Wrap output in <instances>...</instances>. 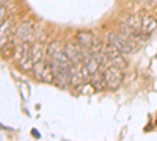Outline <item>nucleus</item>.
Wrapping results in <instances>:
<instances>
[{
  "instance_id": "0eeeda50",
  "label": "nucleus",
  "mask_w": 157,
  "mask_h": 141,
  "mask_svg": "<svg viewBox=\"0 0 157 141\" xmlns=\"http://www.w3.org/2000/svg\"><path fill=\"white\" fill-rule=\"evenodd\" d=\"M35 36V27L33 24L29 20H24L22 24H19V27H16V33H14V41L17 43H32Z\"/></svg>"
},
{
  "instance_id": "ddd939ff",
  "label": "nucleus",
  "mask_w": 157,
  "mask_h": 141,
  "mask_svg": "<svg viewBox=\"0 0 157 141\" xmlns=\"http://www.w3.org/2000/svg\"><path fill=\"white\" fill-rule=\"evenodd\" d=\"M75 89H77V93L78 94H83V96H91V94H94L98 89L93 86V83L91 82H83V83H80L78 86H75Z\"/></svg>"
},
{
  "instance_id": "f8f14e48",
  "label": "nucleus",
  "mask_w": 157,
  "mask_h": 141,
  "mask_svg": "<svg viewBox=\"0 0 157 141\" xmlns=\"http://www.w3.org/2000/svg\"><path fill=\"white\" fill-rule=\"evenodd\" d=\"M124 24H127L129 27H132L138 32H141V16L140 14H127L124 19H123Z\"/></svg>"
},
{
  "instance_id": "dca6fc26",
  "label": "nucleus",
  "mask_w": 157,
  "mask_h": 141,
  "mask_svg": "<svg viewBox=\"0 0 157 141\" xmlns=\"http://www.w3.org/2000/svg\"><path fill=\"white\" fill-rule=\"evenodd\" d=\"M6 2H8V0H0V8L5 6V5H6Z\"/></svg>"
},
{
  "instance_id": "f03ea898",
  "label": "nucleus",
  "mask_w": 157,
  "mask_h": 141,
  "mask_svg": "<svg viewBox=\"0 0 157 141\" xmlns=\"http://www.w3.org/2000/svg\"><path fill=\"white\" fill-rule=\"evenodd\" d=\"M107 44H110L112 47H115L116 50H120V52L124 54V55H130V54H134L137 50V44L132 39L126 38L124 35H121V33L110 32L107 35Z\"/></svg>"
},
{
  "instance_id": "7ed1b4c3",
  "label": "nucleus",
  "mask_w": 157,
  "mask_h": 141,
  "mask_svg": "<svg viewBox=\"0 0 157 141\" xmlns=\"http://www.w3.org/2000/svg\"><path fill=\"white\" fill-rule=\"evenodd\" d=\"M104 55H105L104 68H107V66H116V68H120V69H124L127 66V60H126L124 54H121L120 50H116L110 44H107L105 47H104Z\"/></svg>"
},
{
  "instance_id": "9b49d317",
  "label": "nucleus",
  "mask_w": 157,
  "mask_h": 141,
  "mask_svg": "<svg viewBox=\"0 0 157 141\" xmlns=\"http://www.w3.org/2000/svg\"><path fill=\"white\" fill-rule=\"evenodd\" d=\"M32 60L33 63H38V61H43L47 58V47L43 44V43H33L32 44Z\"/></svg>"
},
{
  "instance_id": "423d86ee",
  "label": "nucleus",
  "mask_w": 157,
  "mask_h": 141,
  "mask_svg": "<svg viewBox=\"0 0 157 141\" xmlns=\"http://www.w3.org/2000/svg\"><path fill=\"white\" fill-rule=\"evenodd\" d=\"M74 39H75V43H77L78 46H82V47H85V49H90V50L102 49L101 41H99L91 32H77Z\"/></svg>"
},
{
  "instance_id": "9d476101",
  "label": "nucleus",
  "mask_w": 157,
  "mask_h": 141,
  "mask_svg": "<svg viewBox=\"0 0 157 141\" xmlns=\"http://www.w3.org/2000/svg\"><path fill=\"white\" fill-rule=\"evenodd\" d=\"M141 33H145V35H151L157 30V20L154 16L148 14V13H141Z\"/></svg>"
},
{
  "instance_id": "6e6552de",
  "label": "nucleus",
  "mask_w": 157,
  "mask_h": 141,
  "mask_svg": "<svg viewBox=\"0 0 157 141\" xmlns=\"http://www.w3.org/2000/svg\"><path fill=\"white\" fill-rule=\"evenodd\" d=\"M33 74H35V77L39 82H46V83H52V82H54V74H52L49 61H46V60L35 63Z\"/></svg>"
},
{
  "instance_id": "20e7f679",
  "label": "nucleus",
  "mask_w": 157,
  "mask_h": 141,
  "mask_svg": "<svg viewBox=\"0 0 157 141\" xmlns=\"http://www.w3.org/2000/svg\"><path fill=\"white\" fill-rule=\"evenodd\" d=\"M104 82H105L107 89H118L123 83V69L116 68V66H107L104 68Z\"/></svg>"
},
{
  "instance_id": "4468645a",
  "label": "nucleus",
  "mask_w": 157,
  "mask_h": 141,
  "mask_svg": "<svg viewBox=\"0 0 157 141\" xmlns=\"http://www.w3.org/2000/svg\"><path fill=\"white\" fill-rule=\"evenodd\" d=\"M90 82L93 83V86L98 89H105L107 86H105V82H104V75L102 74H99V72H96V74H93L90 77Z\"/></svg>"
},
{
  "instance_id": "39448f33",
  "label": "nucleus",
  "mask_w": 157,
  "mask_h": 141,
  "mask_svg": "<svg viewBox=\"0 0 157 141\" xmlns=\"http://www.w3.org/2000/svg\"><path fill=\"white\" fill-rule=\"evenodd\" d=\"M64 54L68 55V58L74 63V65H77V63H83V60L91 54V50L78 46L74 41H69V43L64 44Z\"/></svg>"
},
{
  "instance_id": "2eb2a0df",
  "label": "nucleus",
  "mask_w": 157,
  "mask_h": 141,
  "mask_svg": "<svg viewBox=\"0 0 157 141\" xmlns=\"http://www.w3.org/2000/svg\"><path fill=\"white\" fill-rule=\"evenodd\" d=\"M5 20V6L0 8V24H2Z\"/></svg>"
},
{
  "instance_id": "f257e3e1",
  "label": "nucleus",
  "mask_w": 157,
  "mask_h": 141,
  "mask_svg": "<svg viewBox=\"0 0 157 141\" xmlns=\"http://www.w3.org/2000/svg\"><path fill=\"white\" fill-rule=\"evenodd\" d=\"M32 44L30 43H17L16 47H14V54H13V58H14V61L19 65V68L22 71H33V66L35 63L32 60Z\"/></svg>"
},
{
  "instance_id": "1a4fd4ad",
  "label": "nucleus",
  "mask_w": 157,
  "mask_h": 141,
  "mask_svg": "<svg viewBox=\"0 0 157 141\" xmlns=\"http://www.w3.org/2000/svg\"><path fill=\"white\" fill-rule=\"evenodd\" d=\"M16 33V27L14 22L11 17H5V20L0 24V46H3L5 43L11 41L13 36Z\"/></svg>"
}]
</instances>
